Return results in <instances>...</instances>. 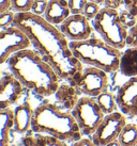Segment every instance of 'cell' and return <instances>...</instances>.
<instances>
[{"mask_svg":"<svg viewBox=\"0 0 137 146\" xmlns=\"http://www.w3.org/2000/svg\"><path fill=\"white\" fill-rule=\"evenodd\" d=\"M47 4H48V0H34L31 8V12L40 15V16H44L46 9H47Z\"/></svg>","mask_w":137,"mask_h":146,"instance_id":"25","label":"cell"},{"mask_svg":"<svg viewBox=\"0 0 137 146\" xmlns=\"http://www.w3.org/2000/svg\"><path fill=\"white\" fill-rule=\"evenodd\" d=\"M126 44L129 46H137V24L129 30V36Z\"/></svg>","mask_w":137,"mask_h":146,"instance_id":"27","label":"cell"},{"mask_svg":"<svg viewBox=\"0 0 137 146\" xmlns=\"http://www.w3.org/2000/svg\"><path fill=\"white\" fill-rule=\"evenodd\" d=\"M100 11H101L100 4L91 2V1H88L85 7V10H84V15H85L87 18H89V19L92 21L93 18L99 14Z\"/></svg>","mask_w":137,"mask_h":146,"instance_id":"24","label":"cell"},{"mask_svg":"<svg viewBox=\"0 0 137 146\" xmlns=\"http://www.w3.org/2000/svg\"><path fill=\"white\" fill-rule=\"evenodd\" d=\"M123 3L134 17L137 18V0H123Z\"/></svg>","mask_w":137,"mask_h":146,"instance_id":"28","label":"cell"},{"mask_svg":"<svg viewBox=\"0 0 137 146\" xmlns=\"http://www.w3.org/2000/svg\"><path fill=\"white\" fill-rule=\"evenodd\" d=\"M97 102L99 106L101 107L102 111L105 113V115L115 112L118 108L116 95H113V93L107 92V91H105L104 93H102L101 95L97 96Z\"/></svg>","mask_w":137,"mask_h":146,"instance_id":"19","label":"cell"},{"mask_svg":"<svg viewBox=\"0 0 137 146\" xmlns=\"http://www.w3.org/2000/svg\"><path fill=\"white\" fill-rule=\"evenodd\" d=\"M72 14H84V10L88 0H68Z\"/></svg>","mask_w":137,"mask_h":146,"instance_id":"23","label":"cell"},{"mask_svg":"<svg viewBox=\"0 0 137 146\" xmlns=\"http://www.w3.org/2000/svg\"><path fill=\"white\" fill-rule=\"evenodd\" d=\"M70 46L74 56L83 64L103 69L107 74L116 73L120 69L123 52L102 37L91 36L85 41H70Z\"/></svg>","mask_w":137,"mask_h":146,"instance_id":"4","label":"cell"},{"mask_svg":"<svg viewBox=\"0 0 137 146\" xmlns=\"http://www.w3.org/2000/svg\"><path fill=\"white\" fill-rule=\"evenodd\" d=\"M122 2H123V0H105L104 4L106 8H110V9L117 10V9L121 5Z\"/></svg>","mask_w":137,"mask_h":146,"instance_id":"30","label":"cell"},{"mask_svg":"<svg viewBox=\"0 0 137 146\" xmlns=\"http://www.w3.org/2000/svg\"><path fill=\"white\" fill-rule=\"evenodd\" d=\"M126 124V115L121 111L106 114L94 133L91 135V139L97 146H106L108 143L118 140Z\"/></svg>","mask_w":137,"mask_h":146,"instance_id":"9","label":"cell"},{"mask_svg":"<svg viewBox=\"0 0 137 146\" xmlns=\"http://www.w3.org/2000/svg\"><path fill=\"white\" fill-rule=\"evenodd\" d=\"M12 7V0H0V13L9 11Z\"/></svg>","mask_w":137,"mask_h":146,"instance_id":"31","label":"cell"},{"mask_svg":"<svg viewBox=\"0 0 137 146\" xmlns=\"http://www.w3.org/2000/svg\"><path fill=\"white\" fill-rule=\"evenodd\" d=\"M14 129V111L10 108L0 111V138L1 146H9L10 131Z\"/></svg>","mask_w":137,"mask_h":146,"instance_id":"16","label":"cell"},{"mask_svg":"<svg viewBox=\"0 0 137 146\" xmlns=\"http://www.w3.org/2000/svg\"><path fill=\"white\" fill-rule=\"evenodd\" d=\"M121 146H136L137 145V125L129 123L122 129L118 138Z\"/></svg>","mask_w":137,"mask_h":146,"instance_id":"18","label":"cell"},{"mask_svg":"<svg viewBox=\"0 0 137 146\" xmlns=\"http://www.w3.org/2000/svg\"><path fill=\"white\" fill-rule=\"evenodd\" d=\"M72 146H97L92 141V139L89 138H81L78 141L72 143Z\"/></svg>","mask_w":137,"mask_h":146,"instance_id":"29","label":"cell"},{"mask_svg":"<svg viewBox=\"0 0 137 146\" xmlns=\"http://www.w3.org/2000/svg\"><path fill=\"white\" fill-rule=\"evenodd\" d=\"M120 16H121L122 21H123V24H124L129 29L133 28L134 26L137 24V18L134 17L129 11H123V12L120 14Z\"/></svg>","mask_w":137,"mask_h":146,"instance_id":"26","label":"cell"},{"mask_svg":"<svg viewBox=\"0 0 137 146\" xmlns=\"http://www.w3.org/2000/svg\"><path fill=\"white\" fill-rule=\"evenodd\" d=\"M88 1H91V2H94V3L97 4H102L105 2V0H88Z\"/></svg>","mask_w":137,"mask_h":146,"instance_id":"33","label":"cell"},{"mask_svg":"<svg viewBox=\"0 0 137 146\" xmlns=\"http://www.w3.org/2000/svg\"><path fill=\"white\" fill-rule=\"evenodd\" d=\"M120 73L128 78L137 76V46H129L122 53L120 63Z\"/></svg>","mask_w":137,"mask_h":146,"instance_id":"15","label":"cell"},{"mask_svg":"<svg viewBox=\"0 0 137 146\" xmlns=\"http://www.w3.org/2000/svg\"><path fill=\"white\" fill-rule=\"evenodd\" d=\"M7 64L9 72L38 96H52L60 86V76L36 50L29 48L14 53Z\"/></svg>","mask_w":137,"mask_h":146,"instance_id":"2","label":"cell"},{"mask_svg":"<svg viewBox=\"0 0 137 146\" xmlns=\"http://www.w3.org/2000/svg\"><path fill=\"white\" fill-rule=\"evenodd\" d=\"M77 89L73 84H60L57 91V98L63 104L65 109H73L79 98L77 97Z\"/></svg>","mask_w":137,"mask_h":146,"instance_id":"17","label":"cell"},{"mask_svg":"<svg viewBox=\"0 0 137 146\" xmlns=\"http://www.w3.org/2000/svg\"><path fill=\"white\" fill-rule=\"evenodd\" d=\"M109 78L106 72L94 66L84 67L79 77L74 82V86L79 93L86 96L97 98L99 95L107 91Z\"/></svg>","mask_w":137,"mask_h":146,"instance_id":"7","label":"cell"},{"mask_svg":"<svg viewBox=\"0 0 137 146\" xmlns=\"http://www.w3.org/2000/svg\"><path fill=\"white\" fill-rule=\"evenodd\" d=\"M33 110L31 104L26 100L14 109V131L24 134L31 129Z\"/></svg>","mask_w":137,"mask_h":146,"instance_id":"14","label":"cell"},{"mask_svg":"<svg viewBox=\"0 0 137 146\" xmlns=\"http://www.w3.org/2000/svg\"><path fill=\"white\" fill-rule=\"evenodd\" d=\"M13 25L28 35L36 51L52 65L62 80L74 84L84 69V64L74 56L68 38L57 26L32 12L16 13Z\"/></svg>","mask_w":137,"mask_h":146,"instance_id":"1","label":"cell"},{"mask_svg":"<svg viewBox=\"0 0 137 146\" xmlns=\"http://www.w3.org/2000/svg\"><path fill=\"white\" fill-rule=\"evenodd\" d=\"M15 14L16 13H14L11 10L5 11L3 13H0V27H1V29L8 28L10 26H13Z\"/></svg>","mask_w":137,"mask_h":146,"instance_id":"22","label":"cell"},{"mask_svg":"<svg viewBox=\"0 0 137 146\" xmlns=\"http://www.w3.org/2000/svg\"><path fill=\"white\" fill-rule=\"evenodd\" d=\"M34 0H12V9L16 13L31 12Z\"/></svg>","mask_w":137,"mask_h":146,"instance_id":"21","label":"cell"},{"mask_svg":"<svg viewBox=\"0 0 137 146\" xmlns=\"http://www.w3.org/2000/svg\"><path fill=\"white\" fill-rule=\"evenodd\" d=\"M68 0H48L44 18L49 24L59 26L71 15Z\"/></svg>","mask_w":137,"mask_h":146,"instance_id":"13","label":"cell"},{"mask_svg":"<svg viewBox=\"0 0 137 146\" xmlns=\"http://www.w3.org/2000/svg\"><path fill=\"white\" fill-rule=\"evenodd\" d=\"M106 146H121V144H120V142H119L118 140H115V141H113V142L108 143Z\"/></svg>","mask_w":137,"mask_h":146,"instance_id":"32","label":"cell"},{"mask_svg":"<svg viewBox=\"0 0 137 146\" xmlns=\"http://www.w3.org/2000/svg\"><path fill=\"white\" fill-rule=\"evenodd\" d=\"M31 130L34 133L47 134L66 143L76 142L83 137L72 112L52 102H43L34 109Z\"/></svg>","mask_w":137,"mask_h":146,"instance_id":"3","label":"cell"},{"mask_svg":"<svg viewBox=\"0 0 137 146\" xmlns=\"http://www.w3.org/2000/svg\"><path fill=\"white\" fill-rule=\"evenodd\" d=\"M25 86L11 72L2 73L0 80V109H7L16 104L24 93Z\"/></svg>","mask_w":137,"mask_h":146,"instance_id":"12","label":"cell"},{"mask_svg":"<svg viewBox=\"0 0 137 146\" xmlns=\"http://www.w3.org/2000/svg\"><path fill=\"white\" fill-rule=\"evenodd\" d=\"M71 112L76 119L83 135L86 137H91L105 117V113L97 104V98L86 95L79 97Z\"/></svg>","mask_w":137,"mask_h":146,"instance_id":"6","label":"cell"},{"mask_svg":"<svg viewBox=\"0 0 137 146\" xmlns=\"http://www.w3.org/2000/svg\"><path fill=\"white\" fill-rule=\"evenodd\" d=\"M31 41L28 35L16 26H10L1 29L0 32V63H7L12 54L29 49L31 47Z\"/></svg>","mask_w":137,"mask_h":146,"instance_id":"8","label":"cell"},{"mask_svg":"<svg viewBox=\"0 0 137 146\" xmlns=\"http://www.w3.org/2000/svg\"><path fill=\"white\" fill-rule=\"evenodd\" d=\"M58 28L70 41H85L94 31L90 19L84 14H71Z\"/></svg>","mask_w":137,"mask_h":146,"instance_id":"10","label":"cell"},{"mask_svg":"<svg viewBox=\"0 0 137 146\" xmlns=\"http://www.w3.org/2000/svg\"><path fill=\"white\" fill-rule=\"evenodd\" d=\"M94 31L107 42L109 45L118 49H123L126 46L130 29L123 24L120 13L110 8L101 9L97 16L91 21Z\"/></svg>","mask_w":137,"mask_h":146,"instance_id":"5","label":"cell"},{"mask_svg":"<svg viewBox=\"0 0 137 146\" xmlns=\"http://www.w3.org/2000/svg\"><path fill=\"white\" fill-rule=\"evenodd\" d=\"M136 146H137V145H136Z\"/></svg>","mask_w":137,"mask_h":146,"instance_id":"34","label":"cell"},{"mask_svg":"<svg viewBox=\"0 0 137 146\" xmlns=\"http://www.w3.org/2000/svg\"><path fill=\"white\" fill-rule=\"evenodd\" d=\"M118 108L129 118L137 117V76L129 78L118 90Z\"/></svg>","mask_w":137,"mask_h":146,"instance_id":"11","label":"cell"},{"mask_svg":"<svg viewBox=\"0 0 137 146\" xmlns=\"http://www.w3.org/2000/svg\"><path fill=\"white\" fill-rule=\"evenodd\" d=\"M33 141H34V146H68L66 142H63L47 134L36 133Z\"/></svg>","mask_w":137,"mask_h":146,"instance_id":"20","label":"cell"}]
</instances>
